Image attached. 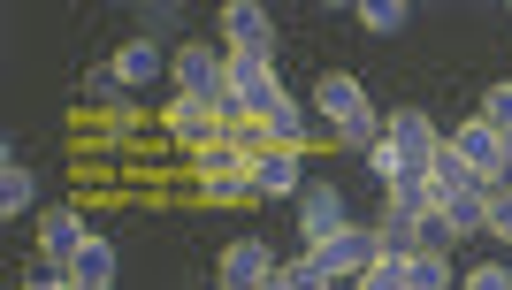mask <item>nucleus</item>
Returning <instances> with one entry per match:
<instances>
[{
	"mask_svg": "<svg viewBox=\"0 0 512 290\" xmlns=\"http://www.w3.org/2000/svg\"><path fill=\"white\" fill-rule=\"evenodd\" d=\"M276 290H344V283H329V275H321V260H314V252H299V260H283Z\"/></svg>",
	"mask_w": 512,
	"mask_h": 290,
	"instance_id": "412c9836",
	"label": "nucleus"
},
{
	"mask_svg": "<svg viewBox=\"0 0 512 290\" xmlns=\"http://www.w3.org/2000/svg\"><path fill=\"white\" fill-rule=\"evenodd\" d=\"M115 268H123V260H115V245H107L100 229H92L85 252L69 260V283H77V290H115Z\"/></svg>",
	"mask_w": 512,
	"mask_h": 290,
	"instance_id": "dca6fc26",
	"label": "nucleus"
},
{
	"mask_svg": "<svg viewBox=\"0 0 512 290\" xmlns=\"http://www.w3.org/2000/svg\"><path fill=\"white\" fill-rule=\"evenodd\" d=\"M306 107H321V123H329V138H337V130L360 123L375 100H367V84L352 77V69H321V77H314V100H306Z\"/></svg>",
	"mask_w": 512,
	"mask_h": 290,
	"instance_id": "0eeeda50",
	"label": "nucleus"
},
{
	"mask_svg": "<svg viewBox=\"0 0 512 290\" xmlns=\"http://www.w3.org/2000/svg\"><path fill=\"white\" fill-rule=\"evenodd\" d=\"M352 290H413V283H406V260H375Z\"/></svg>",
	"mask_w": 512,
	"mask_h": 290,
	"instance_id": "bb28decb",
	"label": "nucleus"
},
{
	"mask_svg": "<svg viewBox=\"0 0 512 290\" xmlns=\"http://www.w3.org/2000/svg\"><path fill=\"white\" fill-rule=\"evenodd\" d=\"M169 54L176 46H161V39H130V46H115V84H130V92H146V84H161L169 77Z\"/></svg>",
	"mask_w": 512,
	"mask_h": 290,
	"instance_id": "f8f14e48",
	"label": "nucleus"
},
{
	"mask_svg": "<svg viewBox=\"0 0 512 290\" xmlns=\"http://www.w3.org/2000/svg\"><path fill=\"white\" fill-rule=\"evenodd\" d=\"M367 176H375V184H398V153H390V145H375V153H367Z\"/></svg>",
	"mask_w": 512,
	"mask_h": 290,
	"instance_id": "c85d7f7f",
	"label": "nucleus"
},
{
	"mask_svg": "<svg viewBox=\"0 0 512 290\" xmlns=\"http://www.w3.org/2000/svg\"><path fill=\"white\" fill-rule=\"evenodd\" d=\"M169 31H184V8L176 0H146L138 8V39H169Z\"/></svg>",
	"mask_w": 512,
	"mask_h": 290,
	"instance_id": "4be33fe9",
	"label": "nucleus"
},
{
	"mask_svg": "<svg viewBox=\"0 0 512 290\" xmlns=\"http://www.w3.org/2000/svg\"><path fill=\"white\" fill-rule=\"evenodd\" d=\"M474 115H482V123H490L497 138H505V130H512V84H490V92H482V107H474Z\"/></svg>",
	"mask_w": 512,
	"mask_h": 290,
	"instance_id": "393cba45",
	"label": "nucleus"
},
{
	"mask_svg": "<svg viewBox=\"0 0 512 290\" xmlns=\"http://www.w3.org/2000/svg\"><path fill=\"white\" fill-rule=\"evenodd\" d=\"M360 23L375 31V39H398V31L413 23V8H406V0H367V8H360Z\"/></svg>",
	"mask_w": 512,
	"mask_h": 290,
	"instance_id": "aec40b11",
	"label": "nucleus"
},
{
	"mask_svg": "<svg viewBox=\"0 0 512 290\" xmlns=\"http://www.w3.org/2000/svg\"><path fill=\"white\" fill-rule=\"evenodd\" d=\"M482 207H490V237H505V245H512V176L482 184Z\"/></svg>",
	"mask_w": 512,
	"mask_h": 290,
	"instance_id": "b1692460",
	"label": "nucleus"
},
{
	"mask_svg": "<svg viewBox=\"0 0 512 290\" xmlns=\"http://www.w3.org/2000/svg\"><path fill=\"white\" fill-rule=\"evenodd\" d=\"M276 100H283L276 54H230V100H222V123H260Z\"/></svg>",
	"mask_w": 512,
	"mask_h": 290,
	"instance_id": "f03ea898",
	"label": "nucleus"
},
{
	"mask_svg": "<svg viewBox=\"0 0 512 290\" xmlns=\"http://www.w3.org/2000/svg\"><path fill=\"white\" fill-rule=\"evenodd\" d=\"M406 283L413 290H451V252H413V260H406Z\"/></svg>",
	"mask_w": 512,
	"mask_h": 290,
	"instance_id": "6ab92c4d",
	"label": "nucleus"
},
{
	"mask_svg": "<svg viewBox=\"0 0 512 290\" xmlns=\"http://www.w3.org/2000/svg\"><path fill=\"white\" fill-rule=\"evenodd\" d=\"M161 130H169V145L192 161V153H207V145L222 138V115H214L207 100H184V92H176V100L161 107Z\"/></svg>",
	"mask_w": 512,
	"mask_h": 290,
	"instance_id": "6e6552de",
	"label": "nucleus"
},
{
	"mask_svg": "<svg viewBox=\"0 0 512 290\" xmlns=\"http://www.w3.org/2000/svg\"><path fill=\"white\" fill-rule=\"evenodd\" d=\"M375 245H383V260H413L421 252V214L398 207L390 191H383V214H375Z\"/></svg>",
	"mask_w": 512,
	"mask_h": 290,
	"instance_id": "4468645a",
	"label": "nucleus"
},
{
	"mask_svg": "<svg viewBox=\"0 0 512 290\" xmlns=\"http://www.w3.org/2000/svg\"><path fill=\"white\" fill-rule=\"evenodd\" d=\"M276 275H283V260L260 237H230L222 260H214V290H276Z\"/></svg>",
	"mask_w": 512,
	"mask_h": 290,
	"instance_id": "39448f33",
	"label": "nucleus"
},
{
	"mask_svg": "<svg viewBox=\"0 0 512 290\" xmlns=\"http://www.w3.org/2000/svg\"><path fill=\"white\" fill-rule=\"evenodd\" d=\"M207 207H253V176H214V184H192Z\"/></svg>",
	"mask_w": 512,
	"mask_h": 290,
	"instance_id": "5701e85b",
	"label": "nucleus"
},
{
	"mask_svg": "<svg viewBox=\"0 0 512 290\" xmlns=\"http://www.w3.org/2000/svg\"><path fill=\"white\" fill-rule=\"evenodd\" d=\"M314 260H321V275H329V283L352 290L367 268H375V260H383V245H375V222H344L329 245H314Z\"/></svg>",
	"mask_w": 512,
	"mask_h": 290,
	"instance_id": "20e7f679",
	"label": "nucleus"
},
{
	"mask_svg": "<svg viewBox=\"0 0 512 290\" xmlns=\"http://www.w3.org/2000/svg\"><path fill=\"white\" fill-rule=\"evenodd\" d=\"M451 245H459L451 214H444V207H428V214H421V252H451Z\"/></svg>",
	"mask_w": 512,
	"mask_h": 290,
	"instance_id": "a878e982",
	"label": "nucleus"
},
{
	"mask_svg": "<svg viewBox=\"0 0 512 290\" xmlns=\"http://www.w3.org/2000/svg\"><path fill=\"white\" fill-rule=\"evenodd\" d=\"M23 290H31V283H23Z\"/></svg>",
	"mask_w": 512,
	"mask_h": 290,
	"instance_id": "c756f323",
	"label": "nucleus"
},
{
	"mask_svg": "<svg viewBox=\"0 0 512 290\" xmlns=\"http://www.w3.org/2000/svg\"><path fill=\"white\" fill-rule=\"evenodd\" d=\"M444 214H451V229H459V237H482V229H490V207H482V184H474V191H459V199H444Z\"/></svg>",
	"mask_w": 512,
	"mask_h": 290,
	"instance_id": "a211bd4d",
	"label": "nucleus"
},
{
	"mask_svg": "<svg viewBox=\"0 0 512 290\" xmlns=\"http://www.w3.org/2000/svg\"><path fill=\"white\" fill-rule=\"evenodd\" d=\"M344 222H352L344 191L329 184V176H306V191H299V237H306V252H314V245H329V237H337Z\"/></svg>",
	"mask_w": 512,
	"mask_h": 290,
	"instance_id": "423d86ee",
	"label": "nucleus"
},
{
	"mask_svg": "<svg viewBox=\"0 0 512 290\" xmlns=\"http://www.w3.org/2000/svg\"><path fill=\"white\" fill-rule=\"evenodd\" d=\"M459 290H512V268H497V260H490V268H467Z\"/></svg>",
	"mask_w": 512,
	"mask_h": 290,
	"instance_id": "cd10ccee",
	"label": "nucleus"
},
{
	"mask_svg": "<svg viewBox=\"0 0 512 290\" xmlns=\"http://www.w3.org/2000/svg\"><path fill=\"white\" fill-rule=\"evenodd\" d=\"M31 199H39V176H31V168H23V153L8 145V153H0V214H8V222H23V207H31Z\"/></svg>",
	"mask_w": 512,
	"mask_h": 290,
	"instance_id": "f3484780",
	"label": "nucleus"
},
{
	"mask_svg": "<svg viewBox=\"0 0 512 290\" xmlns=\"http://www.w3.org/2000/svg\"><path fill=\"white\" fill-rule=\"evenodd\" d=\"M169 84L184 92V100H207L214 115H222V100H230V46L222 39H192V46H176L169 54Z\"/></svg>",
	"mask_w": 512,
	"mask_h": 290,
	"instance_id": "f257e3e1",
	"label": "nucleus"
},
{
	"mask_svg": "<svg viewBox=\"0 0 512 290\" xmlns=\"http://www.w3.org/2000/svg\"><path fill=\"white\" fill-rule=\"evenodd\" d=\"M306 191V153H260L253 161V199H299Z\"/></svg>",
	"mask_w": 512,
	"mask_h": 290,
	"instance_id": "ddd939ff",
	"label": "nucleus"
},
{
	"mask_svg": "<svg viewBox=\"0 0 512 290\" xmlns=\"http://www.w3.org/2000/svg\"><path fill=\"white\" fill-rule=\"evenodd\" d=\"M260 123H268V145H283V153H306V145H314V123H306V100H291V92H283V100L268 107Z\"/></svg>",
	"mask_w": 512,
	"mask_h": 290,
	"instance_id": "2eb2a0df",
	"label": "nucleus"
},
{
	"mask_svg": "<svg viewBox=\"0 0 512 290\" xmlns=\"http://www.w3.org/2000/svg\"><path fill=\"white\" fill-rule=\"evenodd\" d=\"M85 237H92V222L77 207H46L39 214V260L54 275H69V260H77V252H85Z\"/></svg>",
	"mask_w": 512,
	"mask_h": 290,
	"instance_id": "1a4fd4ad",
	"label": "nucleus"
},
{
	"mask_svg": "<svg viewBox=\"0 0 512 290\" xmlns=\"http://www.w3.org/2000/svg\"><path fill=\"white\" fill-rule=\"evenodd\" d=\"M383 145L398 153V176H428L436 153H444V130L428 123L421 107H390V115H383Z\"/></svg>",
	"mask_w": 512,
	"mask_h": 290,
	"instance_id": "7ed1b4c3",
	"label": "nucleus"
},
{
	"mask_svg": "<svg viewBox=\"0 0 512 290\" xmlns=\"http://www.w3.org/2000/svg\"><path fill=\"white\" fill-rule=\"evenodd\" d=\"M444 145H451V153H459V161L474 168V176H482V184H497V176H505V138H497V130L482 123V115H467V123L451 130Z\"/></svg>",
	"mask_w": 512,
	"mask_h": 290,
	"instance_id": "9b49d317",
	"label": "nucleus"
},
{
	"mask_svg": "<svg viewBox=\"0 0 512 290\" xmlns=\"http://www.w3.org/2000/svg\"><path fill=\"white\" fill-rule=\"evenodd\" d=\"M222 46L230 54H276V16L260 0H230L222 8Z\"/></svg>",
	"mask_w": 512,
	"mask_h": 290,
	"instance_id": "9d476101",
	"label": "nucleus"
}]
</instances>
